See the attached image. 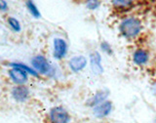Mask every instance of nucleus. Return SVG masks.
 I'll return each instance as SVG.
<instances>
[{"mask_svg":"<svg viewBox=\"0 0 156 123\" xmlns=\"http://www.w3.org/2000/svg\"><path fill=\"white\" fill-rule=\"evenodd\" d=\"M133 61L136 65H138V66L145 65L148 61L147 52L143 50V49H139V50H136L133 55Z\"/></svg>","mask_w":156,"mask_h":123,"instance_id":"obj_10","label":"nucleus"},{"mask_svg":"<svg viewBox=\"0 0 156 123\" xmlns=\"http://www.w3.org/2000/svg\"><path fill=\"white\" fill-rule=\"evenodd\" d=\"M31 65L34 70L39 73H42V74H47L51 71L50 63L43 56L34 57L31 60Z\"/></svg>","mask_w":156,"mask_h":123,"instance_id":"obj_3","label":"nucleus"},{"mask_svg":"<svg viewBox=\"0 0 156 123\" xmlns=\"http://www.w3.org/2000/svg\"><path fill=\"white\" fill-rule=\"evenodd\" d=\"M111 1L116 8L119 9L129 8L133 4V0H111Z\"/></svg>","mask_w":156,"mask_h":123,"instance_id":"obj_14","label":"nucleus"},{"mask_svg":"<svg viewBox=\"0 0 156 123\" xmlns=\"http://www.w3.org/2000/svg\"><path fill=\"white\" fill-rule=\"evenodd\" d=\"M67 53V44L62 38H56L54 40V57L61 60L66 57Z\"/></svg>","mask_w":156,"mask_h":123,"instance_id":"obj_5","label":"nucleus"},{"mask_svg":"<svg viewBox=\"0 0 156 123\" xmlns=\"http://www.w3.org/2000/svg\"><path fill=\"white\" fill-rule=\"evenodd\" d=\"M8 24H9V26L11 27V28L13 29V31H15L16 32L21 31V29H22L21 24H20V22L16 18H13V17L8 18Z\"/></svg>","mask_w":156,"mask_h":123,"instance_id":"obj_15","label":"nucleus"},{"mask_svg":"<svg viewBox=\"0 0 156 123\" xmlns=\"http://www.w3.org/2000/svg\"><path fill=\"white\" fill-rule=\"evenodd\" d=\"M87 8L90 10H96L100 6V1L99 0H87Z\"/></svg>","mask_w":156,"mask_h":123,"instance_id":"obj_16","label":"nucleus"},{"mask_svg":"<svg viewBox=\"0 0 156 123\" xmlns=\"http://www.w3.org/2000/svg\"><path fill=\"white\" fill-rule=\"evenodd\" d=\"M26 4H27V8L28 9L29 13H30L34 18L38 19V18L41 17V14H40V12H39L37 6L35 5V3L32 1V0H27Z\"/></svg>","mask_w":156,"mask_h":123,"instance_id":"obj_13","label":"nucleus"},{"mask_svg":"<svg viewBox=\"0 0 156 123\" xmlns=\"http://www.w3.org/2000/svg\"><path fill=\"white\" fill-rule=\"evenodd\" d=\"M119 28L122 35L126 38H135L139 35L141 31V24L138 19L128 18L120 24Z\"/></svg>","mask_w":156,"mask_h":123,"instance_id":"obj_1","label":"nucleus"},{"mask_svg":"<svg viewBox=\"0 0 156 123\" xmlns=\"http://www.w3.org/2000/svg\"><path fill=\"white\" fill-rule=\"evenodd\" d=\"M12 96L18 102H24L29 96V91L27 87H24L23 85H18L13 89Z\"/></svg>","mask_w":156,"mask_h":123,"instance_id":"obj_7","label":"nucleus"},{"mask_svg":"<svg viewBox=\"0 0 156 123\" xmlns=\"http://www.w3.org/2000/svg\"><path fill=\"white\" fill-rule=\"evenodd\" d=\"M87 65V60L85 57L83 56H77L72 58L69 61V67L72 71L78 72L82 71Z\"/></svg>","mask_w":156,"mask_h":123,"instance_id":"obj_8","label":"nucleus"},{"mask_svg":"<svg viewBox=\"0 0 156 123\" xmlns=\"http://www.w3.org/2000/svg\"><path fill=\"white\" fill-rule=\"evenodd\" d=\"M8 66L11 67H20V68H23V70L26 71L28 73V74H31L33 76H38V73H37V71L35 70H34V68L29 67L28 66L24 65V63H9Z\"/></svg>","mask_w":156,"mask_h":123,"instance_id":"obj_12","label":"nucleus"},{"mask_svg":"<svg viewBox=\"0 0 156 123\" xmlns=\"http://www.w3.org/2000/svg\"><path fill=\"white\" fill-rule=\"evenodd\" d=\"M101 49H104V51L106 52V53H108V54L111 53V48H110V46L106 42H104V43L101 44Z\"/></svg>","mask_w":156,"mask_h":123,"instance_id":"obj_18","label":"nucleus"},{"mask_svg":"<svg viewBox=\"0 0 156 123\" xmlns=\"http://www.w3.org/2000/svg\"><path fill=\"white\" fill-rule=\"evenodd\" d=\"M8 10V3L5 0H0V11L6 12Z\"/></svg>","mask_w":156,"mask_h":123,"instance_id":"obj_17","label":"nucleus"},{"mask_svg":"<svg viewBox=\"0 0 156 123\" xmlns=\"http://www.w3.org/2000/svg\"><path fill=\"white\" fill-rule=\"evenodd\" d=\"M112 110V105L110 102H101L100 104L94 107V114L97 117H105L109 114V112Z\"/></svg>","mask_w":156,"mask_h":123,"instance_id":"obj_6","label":"nucleus"},{"mask_svg":"<svg viewBox=\"0 0 156 123\" xmlns=\"http://www.w3.org/2000/svg\"><path fill=\"white\" fill-rule=\"evenodd\" d=\"M107 95H108V92L107 91H101V92H98L97 94L92 97L91 99L89 100V106L91 107H95L97 106L98 104H100V103L104 102L105 99L107 97Z\"/></svg>","mask_w":156,"mask_h":123,"instance_id":"obj_11","label":"nucleus"},{"mask_svg":"<svg viewBox=\"0 0 156 123\" xmlns=\"http://www.w3.org/2000/svg\"><path fill=\"white\" fill-rule=\"evenodd\" d=\"M50 119L54 123H66L70 120V117L65 109L56 107L50 110Z\"/></svg>","mask_w":156,"mask_h":123,"instance_id":"obj_2","label":"nucleus"},{"mask_svg":"<svg viewBox=\"0 0 156 123\" xmlns=\"http://www.w3.org/2000/svg\"><path fill=\"white\" fill-rule=\"evenodd\" d=\"M28 73L20 67H12V70L9 71V76L13 80L14 83L18 85H23L27 81Z\"/></svg>","mask_w":156,"mask_h":123,"instance_id":"obj_4","label":"nucleus"},{"mask_svg":"<svg viewBox=\"0 0 156 123\" xmlns=\"http://www.w3.org/2000/svg\"><path fill=\"white\" fill-rule=\"evenodd\" d=\"M91 67L95 74H101L104 68L101 67V58L98 52L93 53L91 55Z\"/></svg>","mask_w":156,"mask_h":123,"instance_id":"obj_9","label":"nucleus"}]
</instances>
